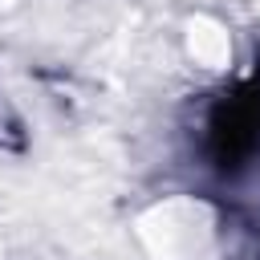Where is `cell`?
<instances>
[{
	"label": "cell",
	"mask_w": 260,
	"mask_h": 260,
	"mask_svg": "<svg viewBox=\"0 0 260 260\" xmlns=\"http://www.w3.org/2000/svg\"><path fill=\"white\" fill-rule=\"evenodd\" d=\"M207 154L223 175H236L260 154V73L215 102L207 118Z\"/></svg>",
	"instance_id": "6da1fadb"
}]
</instances>
